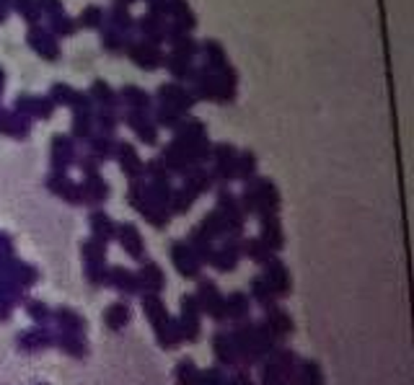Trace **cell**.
Here are the masks:
<instances>
[{
	"mask_svg": "<svg viewBox=\"0 0 414 385\" xmlns=\"http://www.w3.org/2000/svg\"><path fill=\"white\" fill-rule=\"evenodd\" d=\"M163 285H166V277H163V271H161V266L153 262L142 264L140 274H138V287L145 290V292H158Z\"/></svg>",
	"mask_w": 414,
	"mask_h": 385,
	"instance_id": "cell-16",
	"label": "cell"
},
{
	"mask_svg": "<svg viewBox=\"0 0 414 385\" xmlns=\"http://www.w3.org/2000/svg\"><path fill=\"white\" fill-rule=\"evenodd\" d=\"M104 18L107 13L99 8V6H88V8H83V13L78 16V24L83 29H104Z\"/></svg>",
	"mask_w": 414,
	"mask_h": 385,
	"instance_id": "cell-33",
	"label": "cell"
},
{
	"mask_svg": "<svg viewBox=\"0 0 414 385\" xmlns=\"http://www.w3.org/2000/svg\"><path fill=\"white\" fill-rule=\"evenodd\" d=\"M171 259H174L176 269H179V274H182V277L194 279L199 274V266H202V262H199L197 256H194V251L189 248V243H184V241H174V246H171Z\"/></svg>",
	"mask_w": 414,
	"mask_h": 385,
	"instance_id": "cell-5",
	"label": "cell"
},
{
	"mask_svg": "<svg viewBox=\"0 0 414 385\" xmlns=\"http://www.w3.org/2000/svg\"><path fill=\"white\" fill-rule=\"evenodd\" d=\"M73 96H75V90L70 88L67 83H55V86H52V90H50V99L55 101V107H58V104H65V107H70Z\"/></svg>",
	"mask_w": 414,
	"mask_h": 385,
	"instance_id": "cell-42",
	"label": "cell"
},
{
	"mask_svg": "<svg viewBox=\"0 0 414 385\" xmlns=\"http://www.w3.org/2000/svg\"><path fill=\"white\" fill-rule=\"evenodd\" d=\"M91 101H96L101 109H116L119 107V99H116V93L109 88L104 81H93V88H91Z\"/></svg>",
	"mask_w": 414,
	"mask_h": 385,
	"instance_id": "cell-26",
	"label": "cell"
},
{
	"mask_svg": "<svg viewBox=\"0 0 414 385\" xmlns=\"http://www.w3.org/2000/svg\"><path fill=\"white\" fill-rule=\"evenodd\" d=\"M124 52L130 55V60H133L140 70H158V67L163 65V58H166L163 52H161V47L148 39L145 41L130 39L127 41V47H124Z\"/></svg>",
	"mask_w": 414,
	"mask_h": 385,
	"instance_id": "cell-1",
	"label": "cell"
},
{
	"mask_svg": "<svg viewBox=\"0 0 414 385\" xmlns=\"http://www.w3.org/2000/svg\"><path fill=\"white\" fill-rule=\"evenodd\" d=\"M194 297H197V303H199V311L210 313V318L225 320V297L218 292L215 282L199 279V290Z\"/></svg>",
	"mask_w": 414,
	"mask_h": 385,
	"instance_id": "cell-2",
	"label": "cell"
},
{
	"mask_svg": "<svg viewBox=\"0 0 414 385\" xmlns=\"http://www.w3.org/2000/svg\"><path fill=\"white\" fill-rule=\"evenodd\" d=\"M8 11H11V0H0V24L8 18Z\"/></svg>",
	"mask_w": 414,
	"mask_h": 385,
	"instance_id": "cell-44",
	"label": "cell"
},
{
	"mask_svg": "<svg viewBox=\"0 0 414 385\" xmlns=\"http://www.w3.org/2000/svg\"><path fill=\"white\" fill-rule=\"evenodd\" d=\"M254 173H257V156L246 150V153H241V156L236 158V179L248 181Z\"/></svg>",
	"mask_w": 414,
	"mask_h": 385,
	"instance_id": "cell-37",
	"label": "cell"
},
{
	"mask_svg": "<svg viewBox=\"0 0 414 385\" xmlns=\"http://www.w3.org/2000/svg\"><path fill=\"white\" fill-rule=\"evenodd\" d=\"M127 41H130V36L122 34V32H116V29H112V26H107V29L101 32V47H104L107 52H112V55L124 52Z\"/></svg>",
	"mask_w": 414,
	"mask_h": 385,
	"instance_id": "cell-27",
	"label": "cell"
},
{
	"mask_svg": "<svg viewBox=\"0 0 414 385\" xmlns=\"http://www.w3.org/2000/svg\"><path fill=\"white\" fill-rule=\"evenodd\" d=\"M29 116H18L11 112H0V132L3 135H13V137H26L29 135Z\"/></svg>",
	"mask_w": 414,
	"mask_h": 385,
	"instance_id": "cell-17",
	"label": "cell"
},
{
	"mask_svg": "<svg viewBox=\"0 0 414 385\" xmlns=\"http://www.w3.org/2000/svg\"><path fill=\"white\" fill-rule=\"evenodd\" d=\"M91 228H93V238H99L104 243L116 236V225L112 222V217H109L107 212H101V210H96V212L91 215Z\"/></svg>",
	"mask_w": 414,
	"mask_h": 385,
	"instance_id": "cell-22",
	"label": "cell"
},
{
	"mask_svg": "<svg viewBox=\"0 0 414 385\" xmlns=\"http://www.w3.org/2000/svg\"><path fill=\"white\" fill-rule=\"evenodd\" d=\"M168 41H171V50H174L176 55H184V58H194V55L199 52V44L192 39L187 32L174 36V39H168Z\"/></svg>",
	"mask_w": 414,
	"mask_h": 385,
	"instance_id": "cell-36",
	"label": "cell"
},
{
	"mask_svg": "<svg viewBox=\"0 0 414 385\" xmlns=\"http://www.w3.org/2000/svg\"><path fill=\"white\" fill-rule=\"evenodd\" d=\"M11 3H13V8L29 21V26H39L41 11H39V6H36V0H11Z\"/></svg>",
	"mask_w": 414,
	"mask_h": 385,
	"instance_id": "cell-34",
	"label": "cell"
},
{
	"mask_svg": "<svg viewBox=\"0 0 414 385\" xmlns=\"http://www.w3.org/2000/svg\"><path fill=\"white\" fill-rule=\"evenodd\" d=\"M104 24L112 26V29H116V32L130 34L135 29V18H133V13L127 11V6H124V3H116L114 8L107 13V21H104Z\"/></svg>",
	"mask_w": 414,
	"mask_h": 385,
	"instance_id": "cell-18",
	"label": "cell"
},
{
	"mask_svg": "<svg viewBox=\"0 0 414 385\" xmlns=\"http://www.w3.org/2000/svg\"><path fill=\"white\" fill-rule=\"evenodd\" d=\"M91 140V156L96 158V161H107V158L114 156V140L109 137V135H96V137H88Z\"/></svg>",
	"mask_w": 414,
	"mask_h": 385,
	"instance_id": "cell-30",
	"label": "cell"
},
{
	"mask_svg": "<svg viewBox=\"0 0 414 385\" xmlns=\"http://www.w3.org/2000/svg\"><path fill=\"white\" fill-rule=\"evenodd\" d=\"M179 122H182V114H179L176 109L166 107V104H161V107H158V112H156V124H163V127H171V130H174V127H176Z\"/></svg>",
	"mask_w": 414,
	"mask_h": 385,
	"instance_id": "cell-41",
	"label": "cell"
},
{
	"mask_svg": "<svg viewBox=\"0 0 414 385\" xmlns=\"http://www.w3.org/2000/svg\"><path fill=\"white\" fill-rule=\"evenodd\" d=\"M109 282H112L119 292H127V295H133V292L140 290V287H138V274H130V271H124L122 266H114V269H112V279H109Z\"/></svg>",
	"mask_w": 414,
	"mask_h": 385,
	"instance_id": "cell-28",
	"label": "cell"
},
{
	"mask_svg": "<svg viewBox=\"0 0 414 385\" xmlns=\"http://www.w3.org/2000/svg\"><path fill=\"white\" fill-rule=\"evenodd\" d=\"M116 238H119V243H122L124 251L133 256V259H142L145 256V241H142L140 230L135 228L133 222L116 225Z\"/></svg>",
	"mask_w": 414,
	"mask_h": 385,
	"instance_id": "cell-10",
	"label": "cell"
},
{
	"mask_svg": "<svg viewBox=\"0 0 414 385\" xmlns=\"http://www.w3.org/2000/svg\"><path fill=\"white\" fill-rule=\"evenodd\" d=\"M26 39L32 44V50L36 52V55H41L44 60H50V62L60 60V44L55 41V34L52 32L41 29V26H32Z\"/></svg>",
	"mask_w": 414,
	"mask_h": 385,
	"instance_id": "cell-4",
	"label": "cell"
},
{
	"mask_svg": "<svg viewBox=\"0 0 414 385\" xmlns=\"http://www.w3.org/2000/svg\"><path fill=\"white\" fill-rule=\"evenodd\" d=\"M3 81H6V73H3V67H0V93H3Z\"/></svg>",
	"mask_w": 414,
	"mask_h": 385,
	"instance_id": "cell-45",
	"label": "cell"
},
{
	"mask_svg": "<svg viewBox=\"0 0 414 385\" xmlns=\"http://www.w3.org/2000/svg\"><path fill=\"white\" fill-rule=\"evenodd\" d=\"M36 6H39L41 13H47V16H55L62 11V0H36Z\"/></svg>",
	"mask_w": 414,
	"mask_h": 385,
	"instance_id": "cell-43",
	"label": "cell"
},
{
	"mask_svg": "<svg viewBox=\"0 0 414 385\" xmlns=\"http://www.w3.org/2000/svg\"><path fill=\"white\" fill-rule=\"evenodd\" d=\"M142 311H145V316H148V320L153 323V326H163L166 320H168V313H166V305L158 300L156 295H145L142 297Z\"/></svg>",
	"mask_w": 414,
	"mask_h": 385,
	"instance_id": "cell-25",
	"label": "cell"
},
{
	"mask_svg": "<svg viewBox=\"0 0 414 385\" xmlns=\"http://www.w3.org/2000/svg\"><path fill=\"white\" fill-rule=\"evenodd\" d=\"M55 114V101L50 96H34L32 104V116H41V119H50Z\"/></svg>",
	"mask_w": 414,
	"mask_h": 385,
	"instance_id": "cell-40",
	"label": "cell"
},
{
	"mask_svg": "<svg viewBox=\"0 0 414 385\" xmlns=\"http://www.w3.org/2000/svg\"><path fill=\"white\" fill-rule=\"evenodd\" d=\"M119 96H122L124 104L130 109H135V112H148L150 109V93H145V90L138 88V86H124Z\"/></svg>",
	"mask_w": 414,
	"mask_h": 385,
	"instance_id": "cell-23",
	"label": "cell"
},
{
	"mask_svg": "<svg viewBox=\"0 0 414 385\" xmlns=\"http://www.w3.org/2000/svg\"><path fill=\"white\" fill-rule=\"evenodd\" d=\"M168 18H171V24H176L184 32H192L197 26V16H194V11L189 8L187 0H168Z\"/></svg>",
	"mask_w": 414,
	"mask_h": 385,
	"instance_id": "cell-13",
	"label": "cell"
},
{
	"mask_svg": "<svg viewBox=\"0 0 414 385\" xmlns=\"http://www.w3.org/2000/svg\"><path fill=\"white\" fill-rule=\"evenodd\" d=\"M124 122L133 127V132L142 140V142L153 145V142L158 140V124L153 122V119H148L145 112H135L133 109V112H127V114H124Z\"/></svg>",
	"mask_w": 414,
	"mask_h": 385,
	"instance_id": "cell-7",
	"label": "cell"
},
{
	"mask_svg": "<svg viewBox=\"0 0 414 385\" xmlns=\"http://www.w3.org/2000/svg\"><path fill=\"white\" fill-rule=\"evenodd\" d=\"M158 99H161V104H166V107L176 109L179 114H187V112L194 107V96L184 88L182 83H163V86L158 88Z\"/></svg>",
	"mask_w": 414,
	"mask_h": 385,
	"instance_id": "cell-3",
	"label": "cell"
},
{
	"mask_svg": "<svg viewBox=\"0 0 414 385\" xmlns=\"http://www.w3.org/2000/svg\"><path fill=\"white\" fill-rule=\"evenodd\" d=\"M239 256H241V251H239V246H236V243H225L220 251H215V254H213V259H210V262L215 264L220 271H233V269H236V264H239Z\"/></svg>",
	"mask_w": 414,
	"mask_h": 385,
	"instance_id": "cell-24",
	"label": "cell"
},
{
	"mask_svg": "<svg viewBox=\"0 0 414 385\" xmlns=\"http://www.w3.org/2000/svg\"><path fill=\"white\" fill-rule=\"evenodd\" d=\"M163 65H166L168 73L174 75L176 81H189L192 73H194V67H192V58L176 55V52H171L168 58H163Z\"/></svg>",
	"mask_w": 414,
	"mask_h": 385,
	"instance_id": "cell-19",
	"label": "cell"
},
{
	"mask_svg": "<svg viewBox=\"0 0 414 385\" xmlns=\"http://www.w3.org/2000/svg\"><path fill=\"white\" fill-rule=\"evenodd\" d=\"M138 26H140V32L145 34V39L153 41V44H161V39H166V21L163 18L148 13V16L138 18Z\"/></svg>",
	"mask_w": 414,
	"mask_h": 385,
	"instance_id": "cell-20",
	"label": "cell"
},
{
	"mask_svg": "<svg viewBox=\"0 0 414 385\" xmlns=\"http://www.w3.org/2000/svg\"><path fill=\"white\" fill-rule=\"evenodd\" d=\"M202 55H205V70H210V73H218V70H223L225 65H228V58H225L223 47L218 44V41H207L205 47H202Z\"/></svg>",
	"mask_w": 414,
	"mask_h": 385,
	"instance_id": "cell-21",
	"label": "cell"
},
{
	"mask_svg": "<svg viewBox=\"0 0 414 385\" xmlns=\"http://www.w3.org/2000/svg\"><path fill=\"white\" fill-rule=\"evenodd\" d=\"M243 254L257 264H265L272 259V251L262 243V238H251V241H246V243H243Z\"/></svg>",
	"mask_w": 414,
	"mask_h": 385,
	"instance_id": "cell-31",
	"label": "cell"
},
{
	"mask_svg": "<svg viewBox=\"0 0 414 385\" xmlns=\"http://www.w3.org/2000/svg\"><path fill=\"white\" fill-rule=\"evenodd\" d=\"M251 292H254V297H257L262 305H269L274 297H277V292H274L272 287H269V282H267L265 277L254 279V285H251Z\"/></svg>",
	"mask_w": 414,
	"mask_h": 385,
	"instance_id": "cell-38",
	"label": "cell"
},
{
	"mask_svg": "<svg viewBox=\"0 0 414 385\" xmlns=\"http://www.w3.org/2000/svg\"><path fill=\"white\" fill-rule=\"evenodd\" d=\"M47 187H50L52 194H58V197L67 199V202H73V205H81V187L75 184V181H70L65 176V171H55L50 176V181H47Z\"/></svg>",
	"mask_w": 414,
	"mask_h": 385,
	"instance_id": "cell-9",
	"label": "cell"
},
{
	"mask_svg": "<svg viewBox=\"0 0 414 385\" xmlns=\"http://www.w3.org/2000/svg\"><path fill=\"white\" fill-rule=\"evenodd\" d=\"M114 153H116V158H119V166H122L124 176H130V179H140V176H145V163L140 161L138 150H135L130 142H116Z\"/></svg>",
	"mask_w": 414,
	"mask_h": 385,
	"instance_id": "cell-6",
	"label": "cell"
},
{
	"mask_svg": "<svg viewBox=\"0 0 414 385\" xmlns=\"http://www.w3.org/2000/svg\"><path fill=\"white\" fill-rule=\"evenodd\" d=\"M116 114H114V109H101L99 114L93 116V124H99L101 127V135H112V132L116 130Z\"/></svg>",
	"mask_w": 414,
	"mask_h": 385,
	"instance_id": "cell-39",
	"label": "cell"
},
{
	"mask_svg": "<svg viewBox=\"0 0 414 385\" xmlns=\"http://www.w3.org/2000/svg\"><path fill=\"white\" fill-rule=\"evenodd\" d=\"M109 197V184L101 179L99 173H93L88 179L81 184V199L83 202H88V205H99L104 199Z\"/></svg>",
	"mask_w": 414,
	"mask_h": 385,
	"instance_id": "cell-15",
	"label": "cell"
},
{
	"mask_svg": "<svg viewBox=\"0 0 414 385\" xmlns=\"http://www.w3.org/2000/svg\"><path fill=\"white\" fill-rule=\"evenodd\" d=\"M75 29H78V24L67 16L65 11H60V13L50 16V32L52 34H58V36L60 34H62V36H70V34H75Z\"/></svg>",
	"mask_w": 414,
	"mask_h": 385,
	"instance_id": "cell-32",
	"label": "cell"
},
{
	"mask_svg": "<svg viewBox=\"0 0 414 385\" xmlns=\"http://www.w3.org/2000/svg\"><path fill=\"white\" fill-rule=\"evenodd\" d=\"M93 130V114L91 112H73V137L88 140Z\"/></svg>",
	"mask_w": 414,
	"mask_h": 385,
	"instance_id": "cell-29",
	"label": "cell"
},
{
	"mask_svg": "<svg viewBox=\"0 0 414 385\" xmlns=\"http://www.w3.org/2000/svg\"><path fill=\"white\" fill-rule=\"evenodd\" d=\"M104 320H107V326L109 328H122L127 320H130V308L124 303H114L112 308H109L107 313H104Z\"/></svg>",
	"mask_w": 414,
	"mask_h": 385,
	"instance_id": "cell-35",
	"label": "cell"
},
{
	"mask_svg": "<svg viewBox=\"0 0 414 385\" xmlns=\"http://www.w3.org/2000/svg\"><path fill=\"white\" fill-rule=\"evenodd\" d=\"M236 158H239V153H236V148L233 145H228V142H220L215 148V179L220 181H231L236 179Z\"/></svg>",
	"mask_w": 414,
	"mask_h": 385,
	"instance_id": "cell-8",
	"label": "cell"
},
{
	"mask_svg": "<svg viewBox=\"0 0 414 385\" xmlns=\"http://www.w3.org/2000/svg\"><path fill=\"white\" fill-rule=\"evenodd\" d=\"M262 243H265L269 251H280L282 243H285V236H282L277 215H262Z\"/></svg>",
	"mask_w": 414,
	"mask_h": 385,
	"instance_id": "cell-14",
	"label": "cell"
},
{
	"mask_svg": "<svg viewBox=\"0 0 414 385\" xmlns=\"http://www.w3.org/2000/svg\"><path fill=\"white\" fill-rule=\"evenodd\" d=\"M265 279L269 282L277 295H288L290 292V274L285 269V264L277 262V259H269L265 262Z\"/></svg>",
	"mask_w": 414,
	"mask_h": 385,
	"instance_id": "cell-12",
	"label": "cell"
},
{
	"mask_svg": "<svg viewBox=\"0 0 414 385\" xmlns=\"http://www.w3.org/2000/svg\"><path fill=\"white\" fill-rule=\"evenodd\" d=\"M73 161H75L73 140L62 137V135H55V137H52V166H55V171H65Z\"/></svg>",
	"mask_w": 414,
	"mask_h": 385,
	"instance_id": "cell-11",
	"label": "cell"
}]
</instances>
